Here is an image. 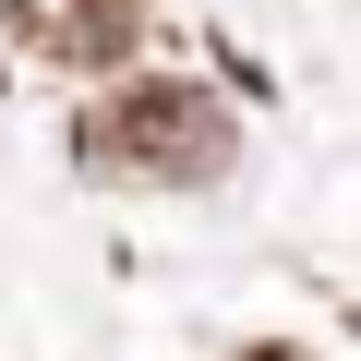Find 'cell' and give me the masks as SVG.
I'll list each match as a JSON object with an SVG mask.
<instances>
[{"label":"cell","mask_w":361,"mask_h":361,"mask_svg":"<svg viewBox=\"0 0 361 361\" xmlns=\"http://www.w3.org/2000/svg\"><path fill=\"white\" fill-rule=\"evenodd\" d=\"M73 169L109 180V193H205V180L241 169V109L193 73H133V85L85 97Z\"/></svg>","instance_id":"1"},{"label":"cell","mask_w":361,"mask_h":361,"mask_svg":"<svg viewBox=\"0 0 361 361\" xmlns=\"http://www.w3.org/2000/svg\"><path fill=\"white\" fill-rule=\"evenodd\" d=\"M0 25L49 73H121L145 49V0H0Z\"/></svg>","instance_id":"2"},{"label":"cell","mask_w":361,"mask_h":361,"mask_svg":"<svg viewBox=\"0 0 361 361\" xmlns=\"http://www.w3.org/2000/svg\"><path fill=\"white\" fill-rule=\"evenodd\" d=\"M229 361H313V349H289V337H253V349H229Z\"/></svg>","instance_id":"3"}]
</instances>
